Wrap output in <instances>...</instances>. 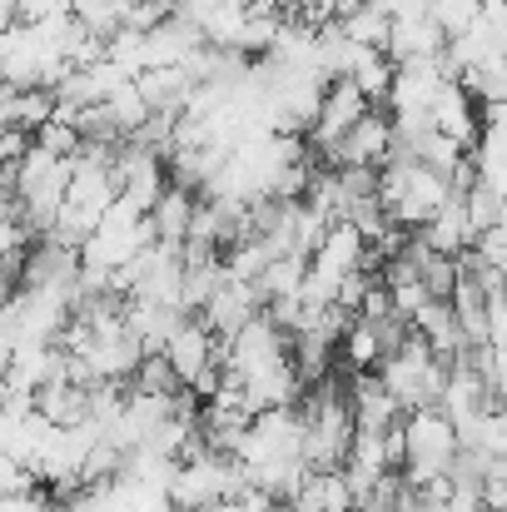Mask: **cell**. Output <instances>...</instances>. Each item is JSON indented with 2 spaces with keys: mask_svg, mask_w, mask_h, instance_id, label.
Returning <instances> with one entry per match:
<instances>
[{
  "mask_svg": "<svg viewBox=\"0 0 507 512\" xmlns=\"http://www.w3.org/2000/svg\"><path fill=\"white\" fill-rule=\"evenodd\" d=\"M448 199H453V179L433 174L428 165H418V160H388L378 170V204H383V214H388L393 229L418 234Z\"/></svg>",
  "mask_w": 507,
  "mask_h": 512,
  "instance_id": "cell-1",
  "label": "cell"
},
{
  "mask_svg": "<svg viewBox=\"0 0 507 512\" xmlns=\"http://www.w3.org/2000/svg\"><path fill=\"white\" fill-rule=\"evenodd\" d=\"M378 383L388 388V398L403 408V413H418V408H438L443 403V388H448V363L408 329L403 348L378 363Z\"/></svg>",
  "mask_w": 507,
  "mask_h": 512,
  "instance_id": "cell-2",
  "label": "cell"
},
{
  "mask_svg": "<svg viewBox=\"0 0 507 512\" xmlns=\"http://www.w3.org/2000/svg\"><path fill=\"white\" fill-rule=\"evenodd\" d=\"M458 458V428L448 423L443 408H418L403 418V478L408 488L443 483Z\"/></svg>",
  "mask_w": 507,
  "mask_h": 512,
  "instance_id": "cell-3",
  "label": "cell"
},
{
  "mask_svg": "<svg viewBox=\"0 0 507 512\" xmlns=\"http://www.w3.org/2000/svg\"><path fill=\"white\" fill-rule=\"evenodd\" d=\"M388 155H393V120L378 115V110H368L334 150H329L324 165H329V170H383Z\"/></svg>",
  "mask_w": 507,
  "mask_h": 512,
  "instance_id": "cell-4",
  "label": "cell"
},
{
  "mask_svg": "<svg viewBox=\"0 0 507 512\" xmlns=\"http://www.w3.org/2000/svg\"><path fill=\"white\" fill-rule=\"evenodd\" d=\"M264 314V289L259 284H224V289H214V299L199 309V324L214 334L219 343H229L234 334H244L254 319Z\"/></svg>",
  "mask_w": 507,
  "mask_h": 512,
  "instance_id": "cell-5",
  "label": "cell"
},
{
  "mask_svg": "<svg viewBox=\"0 0 507 512\" xmlns=\"http://www.w3.org/2000/svg\"><path fill=\"white\" fill-rule=\"evenodd\" d=\"M165 358H169V368H174V378H179L184 388H194L204 373L224 368V348H219V339H214L199 319H184V324L174 329V339L165 343Z\"/></svg>",
  "mask_w": 507,
  "mask_h": 512,
  "instance_id": "cell-6",
  "label": "cell"
},
{
  "mask_svg": "<svg viewBox=\"0 0 507 512\" xmlns=\"http://www.w3.org/2000/svg\"><path fill=\"white\" fill-rule=\"evenodd\" d=\"M115 179H120V199H130L140 214H150L160 204V194L169 189V170L160 155L140 150V145H120L115 155Z\"/></svg>",
  "mask_w": 507,
  "mask_h": 512,
  "instance_id": "cell-7",
  "label": "cell"
},
{
  "mask_svg": "<svg viewBox=\"0 0 507 512\" xmlns=\"http://www.w3.org/2000/svg\"><path fill=\"white\" fill-rule=\"evenodd\" d=\"M368 110H373V105L353 90V80H329L324 105H319V120H314V155L329 160V150H334L338 140H343Z\"/></svg>",
  "mask_w": 507,
  "mask_h": 512,
  "instance_id": "cell-8",
  "label": "cell"
},
{
  "mask_svg": "<svg viewBox=\"0 0 507 512\" xmlns=\"http://www.w3.org/2000/svg\"><path fill=\"white\" fill-rule=\"evenodd\" d=\"M448 50V35L443 25L428 15V10H413V15H398L393 30H388V60L393 65H408V60H438Z\"/></svg>",
  "mask_w": 507,
  "mask_h": 512,
  "instance_id": "cell-9",
  "label": "cell"
},
{
  "mask_svg": "<svg viewBox=\"0 0 507 512\" xmlns=\"http://www.w3.org/2000/svg\"><path fill=\"white\" fill-rule=\"evenodd\" d=\"M433 130L448 135V140H458L468 155L478 150V140H483V115H478V100H473L458 80H448V85L438 90V100H433Z\"/></svg>",
  "mask_w": 507,
  "mask_h": 512,
  "instance_id": "cell-10",
  "label": "cell"
},
{
  "mask_svg": "<svg viewBox=\"0 0 507 512\" xmlns=\"http://www.w3.org/2000/svg\"><path fill=\"white\" fill-rule=\"evenodd\" d=\"M135 90L145 95L150 115L179 120V115H184V105H189V95H194V80H189L179 65H160V70H145V75H135Z\"/></svg>",
  "mask_w": 507,
  "mask_h": 512,
  "instance_id": "cell-11",
  "label": "cell"
},
{
  "mask_svg": "<svg viewBox=\"0 0 507 512\" xmlns=\"http://www.w3.org/2000/svg\"><path fill=\"white\" fill-rule=\"evenodd\" d=\"M418 239L433 249V254H448V259H463L468 249H473V224H468V209H463V199L453 194L423 229H418Z\"/></svg>",
  "mask_w": 507,
  "mask_h": 512,
  "instance_id": "cell-12",
  "label": "cell"
},
{
  "mask_svg": "<svg viewBox=\"0 0 507 512\" xmlns=\"http://www.w3.org/2000/svg\"><path fill=\"white\" fill-rule=\"evenodd\" d=\"M413 334L428 343L448 368L463 358V348H468V339H463V329H458V314H453V304H443V299H433V304H423V314L413 319Z\"/></svg>",
  "mask_w": 507,
  "mask_h": 512,
  "instance_id": "cell-13",
  "label": "cell"
},
{
  "mask_svg": "<svg viewBox=\"0 0 507 512\" xmlns=\"http://www.w3.org/2000/svg\"><path fill=\"white\" fill-rule=\"evenodd\" d=\"M35 413L45 423H55V428H85L90 423V388L60 378V383H50V388L35 393Z\"/></svg>",
  "mask_w": 507,
  "mask_h": 512,
  "instance_id": "cell-14",
  "label": "cell"
},
{
  "mask_svg": "<svg viewBox=\"0 0 507 512\" xmlns=\"http://www.w3.org/2000/svg\"><path fill=\"white\" fill-rule=\"evenodd\" d=\"M194 194L189 189H179V184H169L165 194H160V204L150 209V229H155V244H169V249H184V239H189V224H194Z\"/></svg>",
  "mask_w": 507,
  "mask_h": 512,
  "instance_id": "cell-15",
  "label": "cell"
},
{
  "mask_svg": "<svg viewBox=\"0 0 507 512\" xmlns=\"http://www.w3.org/2000/svg\"><path fill=\"white\" fill-rule=\"evenodd\" d=\"M289 512H353V493L343 473H309L304 488L289 498Z\"/></svg>",
  "mask_w": 507,
  "mask_h": 512,
  "instance_id": "cell-16",
  "label": "cell"
},
{
  "mask_svg": "<svg viewBox=\"0 0 507 512\" xmlns=\"http://www.w3.org/2000/svg\"><path fill=\"white\" fill-rule=\"evenodd\" d=\"M338 30L343 40H353L358 50H388V30H393V15L378 5V0H363L358 10L338 15Z\"/></svg>",
  "mask_w": 507,
  "mask_h": 512,
  "instance_id": "cell-17",
  "label": "cell"
},
{
  "mask_svg": "<svg viewBox=\"0 0 507 512\" xmlns=\"http://www.w3.org/2000/svg\"><path fill=\"white\" fill-rule=\"evenodd\" d=\"M393 75H398V65H393L383 50H358L353 65H348V80H353V90H358L368 105H388Z\"/></svg>",
  "mask_w": 507,
  "mask_h": 512,
  "instance_id": "cell-18",
  "label": "cell"
},
{
  "mask_svg": "<svg viewBox=\"0 0 507 512\" xmlns=\"http://www.w3.org/2000/svg\"><path fill=\"white\" fill-rule=\"evenodd\" d=\"M338 353H343L348 373H378V363H383V343H378V334H373L368 319H353V324H348Z\"/></svg>",
  "mask_w": 507,
  "mask_h": 512,
  "instance_id": "cell-19",
  "label": "cell"
},
{
  "mask_svg": "<svg viewBox=\"0 0 507 512\" xmlns=\"http://www.w3.org/2000/svg\"><path fill=\"white\" fill-rule=\"evenodd\" d=\"M458 199H463V209H468V224H473V239L503 224V194H498V189H493L488 179H473V184H468V189H463Z\"/></svg>",
  "mask_w": 507,
  "mask_h": 512,
  "instance_id": "cell-20",
  "label": "cell"
},
{
  "mask_svg": "<svg viewBox=\"0 0 507 512\" xmlns=\"http://www.w3.org/2000/svg\"><path fill=\"white\" fill-rule=\"evenodd\" d=\"M304 279H309V259H274L269 269H264V279H259V289H264V304H274V299H304Z\"/></svg>",
  "mask_w": 507,
  "mask_h": 512,
  "instance_id": "cell-21",
  "label": "cell"
},
{
  "mask_svg": "<svg viewBox=\"0 0 507 512\" xmlns=\"http://www.w3.org/2000/svg\"><path fill=\"white\" fill-rule=\"evenodd\" d=\"M130 388L155 393V398H174L184 383L174 378V368H169L165 353H145V358H140V368H135V378H130Z\"/></svg>",
  "mask_w": 507,
  "mask_h": 512,
  "instance_id": "cell-22",
  "label": "cell"
},
{
  "mask_svg": "<svg viewBox=\"0 0 507 512\" xmlns=\"http://www.w3.org/2000/svg\"><path fill=\"white\" fill-rule=\"evenodd\" d=\"M55 15H75V0H20L25 25H40V20H55Z\"/></svg>",
  "mask_w": 507,
  "mask_h": 512,
  "instance_id": "cell-23",
  "label": "cell"
},
{
  "mask_svg": "<svg viewBox=\"0 0 507 512\" xmlns=\"http://www.w3.org/2000/svg\"><path fill=\"white\" fill-rule=\"evenodd\" d=\"M483 20H488L493 50H498V55H507V5H488V10H483Z\"/></svg>",
  "mask_w": 507,
  "mask_h": 512,
  "instance_id": "cell-24",
  "label": "cell"
},
{
  "mask_svg": "<svg viewBox=\"0 0 507 512\" xmlns=\"http://www.w3.org/2000/svg\"><path fill=\"white\" fill-rule=\"evenodd\" d=\"M50 508V498H40V493H15V498H0V512H45Z\"/></svg>",
  "mask_w": 507,
  "mask_h": 512,
  "instance_id": "cell-25",
  "label": "cell"
},
{
  "mask_svg": "<svg viewBox=\"0 0 507 512\" xmlns=\"http://www.w3.org/2000/svg\"><path fill=\"white\" fill-rule=\"evenodd\" d=\"M15 269H20V264H0V299L10 294V284H15Z\"/></svg>",
  "mask_w": 507,
  "mask_h": 512,
  "instance_id": "cell-26",
  "label": "cell"
},
{
  "mask_svg": "<svg viewBox=\"0 0 507 512\" xmlns=\"http://www.w3.org/2000/svg\"><path fill=\"white\" fill-rule=\"evenodd\" d=\"M45 512H75V503H70V498H50V508Z\"/></svg>",
  "mask_w": 507,
  "mask_h": 512,
  "instance_id": "cell-27",
  "label": "cell"
},
{
  "mask_svg": "<svg viewBox=\"0 0 507 512\" xmlns=\"http://www.w3.org/2000/svg\"><path fill=\"white\" fill-rule=\"evenodd\" d=\"M264 512H289V503H269V508Z\"/></svg>",
  "mask_w": 507,
  "mask_h": 512,
  "instance_id": "cell-28",
  "label": "cell"
}]
</instances>
